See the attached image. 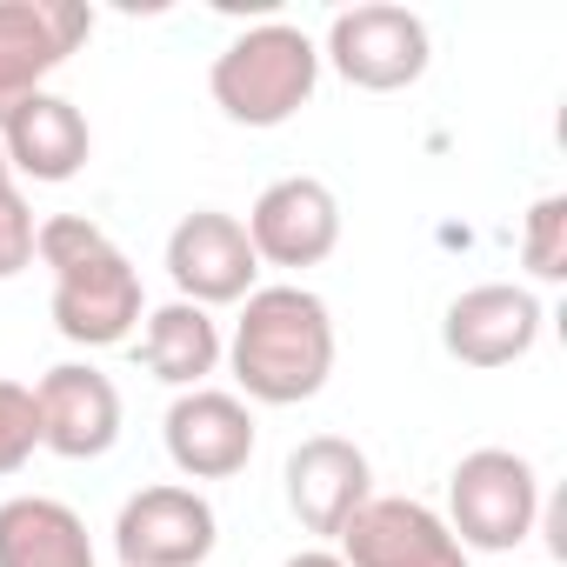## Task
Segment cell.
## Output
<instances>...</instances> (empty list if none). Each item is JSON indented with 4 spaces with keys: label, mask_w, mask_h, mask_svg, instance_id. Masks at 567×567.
Wrapping results in <instances>:
<instances>
[{
    "label": "cell",
    "mask_w": 567,
    "mask_h": 567,
    "mask_svg": "<svg viewBox=\"0 0 567 567\" xmlns=\"http://www.w3.org/2000/svg\"><path fill=\"white\" fill-rule=\"evenodd\" d=\"M247 240H254V260L260 267H321L334 247H341V200L328 181L315 174H288V181H267L260 200L247 207Z\"/></svg>",
    "instance_id": "9c48e42d"
},
{
    "label": "cell",
    "mask_w": 567,
    "mask_h": 567,
    "mask_svg": "<svg viewBox=\"0 0 567 567\" xmlns=\"http://www.w3.org/2000/svg\"><path fill=\"white\" fill-rule=\"evenodd\" d=\"M34 234H41V220L28 207V194L0 187V280H14V274L34 267Z\"/></svg>",
    "instance_id": "ffe728a7"
},
{
    "label": "cell",
    "mask_w": 567,
    "mask_h": 567,
    "mask_svg": "<svg viewBox=\"0 0 567 567\" xmlns=\"http://www.w3.org/2000/svg\"><path fill=\"white\" fill-rule=\"evenodd\" d=\"M34 260L54 274V328L74 348H121L147 321L141 267L121 240L87 214H48L34 234Z\"/></svg>",
    "instance_id": "7a4b0ae2"
},
{
    "label": "cell",
    "mask_w": 567,
    "mask_h": 567,
    "mask_svg": "<svg viewBox=\"0 0 567 567\" xmlns=\"http://www.w3.org/2000/svg\"><path fill=\"white\" fill-rule=\"evenodd\" d=\"M540 321H547V315H540L534 288H520V280H481V288H467V295L447 301L441 348H447L461 368L494 374V368H514V361L534 354Z\"/></svg>",
    "instance_id": "30bf717a"
},
{
    "label": "cell",
    "mask_w": 567,
    "mask_h": 567,
    "mask_svg": "<svg viewBox=\"0 0 567 567\" xmlns=\"http://www.w3.org/2000/svg\"><path fill=\"white\" fill-rule=\"evenodd\" d=\"M94 34V8L81 0H0V121L48 87Z\"/></svg>",
    "instance_id": "52a82bcc"
},
{
    "label": "cell",
    "mask_w": 567,
    "mask_h": 567,
    "mask_svg": "<svg viewBox=\"0 0 567 567\" xmlns=\"http://www.w3.org/2000/svg\"><path fill=\"white\" fill-rule=\"evenodd\" d=\"M427 61H434L427 21L414 8H394V0H361V8L334 14L321 41V68H334L361 94H401L427 74Z\"/></svg>",
    "instance_id": "5b68a950"
},
{
    "label": "cell",
    "mask_w": 567,
    "mask_h": 567,
    "mask_svg": "<svg viewBox=\"0 0 567 567\" xmlns=\"http://www.w3.org/2000/svg\"><path fill=\"white\" fill-rule=\"evenodd\" d=\"M315 87H321V48L295 21H260L234 34L207 68V94L234 127H288L315 101Z\"/></svg>",
    "instance_id": "3957f363"
},
{
    "label": "cell",
    "mask_w": 567,
    "mask_h": 567,
    "mask_svg": "<svg viewBox=\"0 0 567 567\" xmlns=\"http://www.w3.org/2000/svg\"><path fill=\"white\" fill-rule=\"evenodd\" d=\"M227 361V341H220V321L194 301H167V308H147V328H141V368L154 381H167L174 394L187 388H207V374Z\"/></svg>",
    "instance_id": "e0dca14e"
},
{
    "label": "cell",
    "mask_w": 567,
    "mask_h": 567,
    "mask_svg": "<svg viewBox=\"0 0 567 567\" xmlns=\"http://www.w3.org/2000/svg\"><path fill=\"white\" fill-rule=\"evenodd\" d=\"M0 187H14V167H8V154H0Z\"/></svg>",
    "instance_id": "7402d4cb"
},
{
    "label": "cell",
    "mask_w": 567,
    "mask_h": 567,
    "mask_svg": "<svg viewBox=\"0 0 567 567\" xmlns=\"http://www.w3.org/2000/svg\"><path fill=\"white\" fill-rule=\"evenodd\" d=\"M220 540V520L200 487L154 481L121 501L114 514V554L121 567H200Z\"/></svg>",
    "instance_id": "ba28073f"
},
{
    "label": "cell",
    "mask_w": 567,
    "mask_h": 567,
    "mask_svg": "<svg viewBox=\"0 0 567 567\" xmlns=\"http://www.w3.org/2000/svg\"><path fill=\"white\" fill-rule=\"evenodd\" d=\"M348 567H467L454 527L414 494H368L334 547Z\"/></svg>",
    "instance_id": "8fae6325"
},
{
    "label": "cell",
    "mask_w": 567,
    "mask_h": 567,
    "mask_svg": "<svg viewBox=\"0 0 567 567\" xmlns=\"http://www.w3.org/2000/svg\"><path fill=\"white\" fill-rule=\"evenodd\" d=\"M41 447V414H34V388L0 381V474H21Z\"/></svg>",
    "instance_id": "d6986e66"
},
{
    "label": "cell",
    "mask_w": 567,
    "mask_h": 567,
    "mask_svg": "<svg viewBox=\"0 0 567 567\" xmlns=\"http://www.w3.org/2000/svg\"><path fill=\"white\" fill-rule=\"evenodd\" d=\"M288 507L308 534L321 540H341V527L361 514V501L374 494V467L368 454L348 441V434H308L295 454H288Z\"/></svg>",
    "instance_id": "5bb4252c"
},
{
    "label": "cell",
    "mask_w": 567,
    "mask_h": 567,
    "mask_svg": "<svg viewBox=\"0 0 567 567\" xmlns=\"http://www.w3.org/2000/svg\"><path fill=\"white\" fill-rule=\"evenodd\" d=\"M0 154H8V167H14L21 181L61 187V181H74V174L87 167L94 134H87V114H81L68 94L41 87V94H28L8 121H0Z\"/></svg>",
    "instance_id": "9a60e30c"
},
{
    "label": "cell",
    "mask_w": 567,
    "mask_h": 567,
    "mask_svg": "<svg viewBox=\"0 0 567 567\" xmlns=\"http://www.w3.org/2000/svg\"><path fill=\"white\" fill-rule=\"evenodd\" d=\"M520 267L540 280V288H554V280H567V194H540L520 220Z\"/></svg>",
    "instance_id": "ac0fdd59"
},
{
    "label": "cell",
    "mask_w": 567,
    "mask_h": 567,
    "mask_svg": "<svg viewBox=\"0 0 567 567\" xmlns=\"http://www.w3.org/2000/svg\"><path fill=\"white\" fill-rule=\"evenodd\" d=\"M467 554H514L540 520V474L514 447H474L447 474V514Z\"/></svg>",
    "instance_id": "277c9868"
},
{
    "label": "cell",
    "mask_w": 567,
    "mask_h": 567,
    "mask_svg": "<svg viewBox=\"0 0 567 567\" xmlns=\"http://www.w3.org/2000/svg\"><path fill=\"white\" fill-rule=\"evenodd\" d=\"M161 447L181 481H234L254 461V408L227 388H187L161 421Z\"/></svg>",
    "instance_id": "7c38bea8"
},
{
    "label": "cell",
    "mask_w": 567,
    "mask_h": 567,
    "mask_svg": "<svg viewBox=\"0 0 567 567\" xmlns=\"http://www.w3.org/2000/svg\"><path fill=\"white\" fill-rule=\"evenodd\" d=\"M0 567H101L87 520L54 494L0 501Z\"/></svg>",
    "instance_id": "2e32d148"
},
{
    "label": "cell",
    "mask_w": 567,
    "mask_h": 567,
    "mask_svg": "<svg viewBox=\"0 0 567 567\" xmlns=\"http://www.w3.org/2000/svg\"><path fill=\"white\" fill-rule=\"evenodd\" d=\"M167 280H174V301H194L207 315L247 301L260 288V260L240 214H220V207L181 214V227L167 234Z\"/></svg>",
    "instance_id": "8992f818"
},
{
    "label": "cell",
    "mask_w": 567,
    "mask_h": 567,
    "mask_svg": "<svg viewBox=\"0 0 567 567\" xmlns=\"http://www.w3.org/2000/svg\"><path fill=\"white\" fill-rule=\"evenodd\" d=\"M41 447L61 461H101L121 441V388L94 361H61L34 381Z\"/></svg>",
    "instance_id": "4fadbf2b"
},
{
    "label": "cell",
    "mask_w": 567,
    "mask_h": 567,
    "mask_svg": "<svg viewBox=\"0 0 567 567\" xmlns=\"http://www.w3.org/2000/svg\"><path fill=\"white\" fill-rule=\"evenodd\" d=\"M280 567H348L334 547H301V554H288V560H280Z\"/></svg>",
    "instance_id": "44dd1931"
},
{
    "label": "cell",
    "mask_w": 567,
    "mask_h": 567,
    "mask_svg": "<svg viewBox=\"0 0 567 567\" xmlns=\"http://www.w3.org/2000/svg\"><path fill=\"white\" fill-rule=\"evenodd\" d=\"M227 368L247 408H301L334 374V315L301 280H274L240 301Z\"/></svg>",
    "instance_id": "6da1fadb"
}]
</instances>
